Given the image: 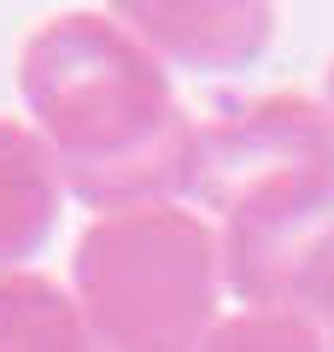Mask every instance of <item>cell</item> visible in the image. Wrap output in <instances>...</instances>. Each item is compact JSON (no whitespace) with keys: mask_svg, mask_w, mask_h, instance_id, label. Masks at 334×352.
<instances>
[{"mask_svg":"<svg viewBox=\"0 0 334 352\" xmlns=\"http://www.w3.org/2000/svg\"><path fill=\"white\" fill-rule=\"evenodd\" d=\"M18 94L59 182L82 206L124 212L194 188L199 118L118 12L47 18L18 53Z\"/></svg>","mask_w":334,"mask_h":352,"instance_id":"obj_1","label":"cell"},{"mask_svg":"<svg viewBox=\"0 0 334 352\" xmlns=\"http://www.w3.org/2000/svg\"><path fill=\"white\" fill-rule=\"evenodd\" d=\"M229 288L217 223L176 200L100 212L76 235L71 300L100 352H188Z\"/></svg>","mask_w":334,"mask_h":352,"instance_id":"obj_2","label":"cell"},{"mask_svg":"<svg viewBox=\"0 0 334 352\" xmlns=\"http://www.w3.org/2000/svg\"><path fill=\"white\" fill-rule=\"evenodd\" d=\"M223 276L241 305H293L305 311L334 270V159L293 164L217 212Z\"/></svg>","mask_w":334,"mask_h":352,"instance_id":"obj_3","label":"cell"},{"mask_svg":"<svg viewBox=\"0 0 334 352\" xmlns=\"http://www.w3.org/2000/svg\"><path fill=\"white\" fill-rule=\"evenodd\" d=\"M334 159V112L317 94L270 88V94H223L199 118V159H194V200L223 212L252 182L293 164Z\"/></svg>","mask_w":334,"mask_h":352,"instance_id":"obj_4","label":"cell"},{"mask_svg":"<svg viewBox=\"0 0 334 352\" xmlns=\"http://www.w3.org/2000/svg\"><path fill=\"white\" fill-rule=\"evenodd\" d=\"M129 30L164 59V71L235 76L264 59L276 41V12L252 0H217V6H118Z\"/></svg>","mask_w":334,"mask_h":352,"instance_id":"obj_5","label":"cell"},{"mask_svg":"<svg viewBox=\"0 0 334 352\" xmlns=\"http://www.w3.org/2000/svg\"><path fill=\"white\" fill-rule=\"evenodd\" d=\"M65 206V182L53 170V153L30 124L0 118V270H18L47 247Z\"/></svg>","mask_w":334,"mask_h":352,"instance_id":"obj_6","label":"cell"},{"mask_svg":"<svg viewBox=\"0 0 334 352\" xmlns=\"http://www.w3.org/2000/svg\"><path fill=\"white\" fill-rule=\"evenodd\" d=\"M0 352H100L71 288L36 270H0Z\"/></svg>","mask_w":334,"mask_h":352,"instance_id":"obj_7","label":"cell"},{"mask_svg":"<svg viewBox=\"0 0 334 352\" xmlns=\"http://www.w3.org/2000/svg\"><path fill=\"white\" fill-rule=\"evenodd\" d=\"M188 352H329V340L311 323V311H293V305H241V311H223Z\"/></svg>","mask_w":334,"mask_h":352,"instance_id":"obj_8","label":"cell"},{"mask_svg":"<svg viewBox=\"0 0 334 352\" xmlns=\"http://www.w3.org/2000/svg\"><path fill=\"white\" fill-rule=\"evenodd\" d=\"M305 311H311V323L322 329V340H329V352H334V270L322 276V288L311 294V305H305Z\"/></svg>","mask_w":334,"mask_h":352,"instance_id":"obj_9","label":"cell"},{"mask_svg":"<svg viewBox=\"0 0 334 352\" xmlns=\"http://www.w3.org/2000/svg\"><path fill=\"white\" fill-rule=\"evenodd\" d=\"M322 106L334 112V59H329V76H322Z\"/></svg>","mask_w":334,"mask_h":352,"instance_id":"obj_10","label":"cell"}]
</instances>
